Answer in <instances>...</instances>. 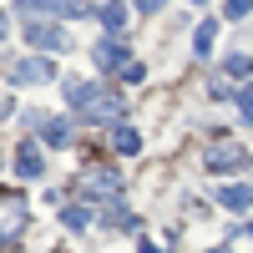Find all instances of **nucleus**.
Masks as SVG:
<instances>
[{"mask_svg": "<svg viewBox=\"0 0 253 253\" xmlns=\"http://www.w3.org/2000/svg\"><path fill=\"white\" fill-rule=\"evenodd\" d=\"M218 203H223V208H233V213H243V208L253 203V187H243V182H228L223 193H218Z\"/></svg>", "mask_w": 253, "mask_h": 253, "instance_id": "423d86ee", "label": "nucleus"}, {"mask_svg": "<svg viewBox=\"0 0 253 253\" xmlns=\"http://www.w3.org/2000/svg\"><path fill=\"white\" fill-rule=\"evenodd\" d=\"M61 223H66V228H76V233H81V228L91 223V213H86V208H66V213H61Z\"/></svg>", "mask_w": 253, "mask_h": 253, "instance_id": "f8f14e48", "label": "nucleus"}, {"mask_svg": "<svg viewBox=\"0 0 253 253\" xmlns=\"http://www.w3.org/2000/svg\"><path fill=\"white\" fill-rule=\"evenodd\" d=\"M26 41L41 51H66V31L51 26V20H36V26H26Z\"/></svg>", "mask_w": 253, "mask_h": 253, "instance_id": "f257e3e1", "label": "nucleus"}, {"mask_svg": "<svg viewBox=\"0 0 253 253\" xmlns=\"http://www.w3.org/2000/svg\"><path fill=\"white\" fill-rule=\"evenodd\" d=\"M26 10H56V15H86V0H20Z\"/></svg>", "mask_w": 253, "mask_h": 253, "instance_id": "20e7f679", "label": "nucleus"}, {"mask_svg": "<svg viewBox=\"0 0 253 253\" xmlns=\"http://www.w3.org/2000/svg\"><path fill=\"white\" fill-rule=\"evenodd\" d=\"M213 36H218V20H203L198 36H193V51H198V56H208V51H213Z\"/></svg>", "mask_w": 253, "mask_h": 253, "instance_id": "9b49d317", "label": "nucleus"}, {"mask_svg": "<svg viewBox=\"0 0 253 253\" xmlns=\"http://www.w3.org/2000/svg\"><path fill=\"white\" fill-rule=\"evenodd\" d=\"M91 61H96V71H126V66H132V61H126V46H122V41H96Z\"/></svg>", "mask_w": 253, "mask_h": 253, "instance_id": "7ed1b4c3", "label": "nucleus"}, {"mask_svg": "<svg viewBox=\"0 0 253 253\" xmlns=\"http://www.w3.org/2000/svg\"><path fill=\"white\" fill-rule=\"evenodd\" d=\"M248 157L238 152V147H218V152H208V167H213V172H238Z\"/></svg>", "mask_w": 253, "mask_h": 253, "instance_id": "39448f33", "label": "nucleus"}, {"mask_svg": "<svg viewBox=\"0 0 253 253\" xmlns=\"http://www.w3.org/2000/svg\"><path fill=\"white\" fill-rule=\"evenodd\" d=\"M101 26H107L112 36L126 26V5H122V0H107V5H101Z\"/></svg>", "mask_w": 253, "mask_h": 253, "instance_id": "9d476101", "label": "nucleus"}, {"mask_svg": "<svg viewBox=\"0 0 253 253\" xmlns=\"http://www.w3.org/2000/svg\"><path fill=\"white\" fill-rule=\"evenodd\" d=\"M66 137H71V126L61 122V117H56V122H46V142H51V147H61Z\"/></svg>", "mask_w": 253, "mask_h": 253, "instance_id": "ddd939ff", "label": "nucleus"}, {"mask_svg": "<svg viewBox=\"0 0 253 253\" xmlns=\"http://www.w3.org/2000/svg\"><path fill=\"white\" fill-rule=\"evenodd\" d=\"M10 81H20V86H41V81H51V61H41V56L15 61V66H10Z\"/></svg>", "mask_w": 253, "mask_h": 253, "instance_id": "f03ea898", "label": "nucleus"}, {"mask_svg": "<svg viewBox=\"0 0 253 253\" xmlns=\"http://www.w3.org/2000/svg\"><path fill=\"white\" fill-rule=\"evenodd\" d=\"M86 198H117V177L112 172H91L86 177Z\"/></svg>", "mask_w": 253, "mask_h": 253, "instance_id": "6e6552de", "label": "nucleus"}, {"mask_svg": "<svg viewBox=\"0 0 253 253\" xmlns=\"http://www.w3.org/2000/svg\"><path fill=\"white\" fill-rule=\"evenodd\" d=\"M15 172L20 177H41V172H46V162L36 157V147H20V152H15Z\"/></svg>", "mask_w": 253, "mask_h": 253, "instance_id": "0eeeda50", "label": "nucleus"}, {"mask_svg": "<svg viewBox=\"0 0 253 253\" xmlns=\"http://www.w3.org/2000/svg\"><path fill=\"white\" fill-rule=\"evenodd\" d=\"M112 147H117V152H126V157H132L137 147H142V137H137V126H126V122H122L117 132H112Z\"/></svg>", "mask_w": 253, "mask_h": 253, "instance_id": "1a4fd4ad", "label": "nucleus"}, {"mask_svg": "<svg viewBox=\"0 0 253 253\" xmlns=\"http://www.w3.org/2000/svg\"><path fill=\"white\" fill-rule=\"evenodd\" d=\"M223 71H228V76H248V71H253V61H248V56H228V61H223Z\"/></svg>", "mask_w": 253, "mask_h": 253, "instance_id": "4468645a", "label": "nucleus"}, {"mask_svg": "<svg viewBox=\"0 0 253 253\" xmlns=\"http://www.w3.org/2000/svg\"><path fill=\"white\" fill-rule=\"evenodd\" d=\"M238 112L253 122V86H243V96H238Z\"/></svg>", "mask_w": 253, "mask_h": 253, "instance_id": "dca6fc26", "label": "nucleus"}, {"mask_svg": "<svg viewBox=\"0 0 253 253\" xmlns=\"http://www.w3.org/2000/svg\"><path fill=\"white\" fill-rule=\"evenodd\" d=\"M248 233H253V228H248Z\"/></svg>", "mask_w": 253, "mask_h": 253, "instance_id": "a211bd4d", "label": "nucleus"}, {"mask_svg": "<svg viewBox=\"0 0 253 253\" xmlns=\"http://www.w3.org/2000/svg\"><path fill=\"white\" fill-rule=\"evenodd\" d=\"M132 5H137V10H142V15H152V10H157V5H162V0H132Z\"/></svg>", "mask_w": 253, "mask_h": 253, "instance_id": "f3484780", "label": "nucleus"}, {"mask_svg": "<svg viewBox=\"0 0 253 253\" xmlns=\"http://www.w3.org/2000/svg\"><path fill=\"white\" fill-rule=\"evenodd\" d=\"M248 10H253V0H228V5H223V15H228V20H243Z\"/></svg>", "mask_w": 253, "mask_h": 253, "instance_id": "2eb2a0df", "label": "nucleus"}]
</instances>
